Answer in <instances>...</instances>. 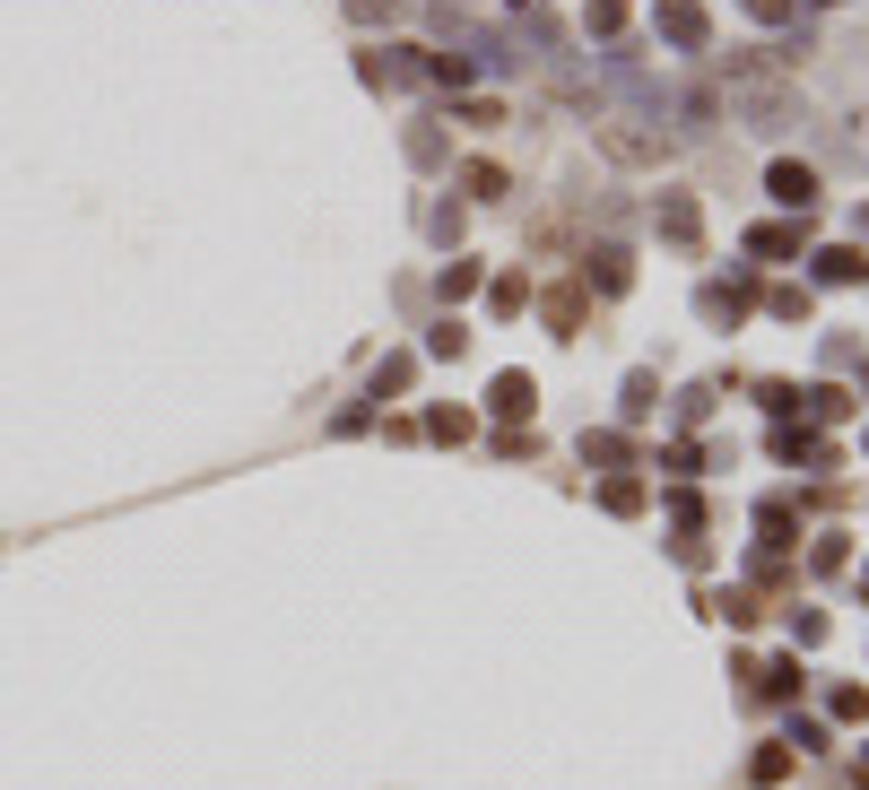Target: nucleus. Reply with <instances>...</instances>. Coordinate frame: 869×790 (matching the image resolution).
<instances>
[{
  "label": "nucleus",
  "instance_id": "f257e3e1",
  "mask_svg": "<svg viewBox=\"0 0 869 790\" xmlns=\"http://www.w3.org/2000/svg\"><path fill=\"white\" fill-rule=\"evenodd\" d=\"M601 148H609V157H626V165L661 157V139H643V130H618V122H601Z\"/></svg>",
  "mask_w": 869,
  "mask_h": 790
},
{
  "label": "nucleus",
  "instance_id": "7ed1b4c3",
  "mask_svg": "<svg viewBox=\"0 0 869 790\" xmlns=\"http://www.w3.org/2000/svg\"><path fill=\"white\" fill-rule=\"evenodd\" d=\"M661 26H670L678 44H705V18H696V9H661Z\"/></svg>",
  "mask_w": 869,
  "mask_h": 790
},
{
  "label": "nucleus",
  "instance_id": "f03ea898",
  "mask_svg": "<svg viewBox=\"0 0 869 790\" xmlns=\"http://www.w3.org/2000/svg\"><path fill=\"white\" fill-rule=\"evenodd\" d=\"M774 201L809 209V201H817V174H809V165H774Z\"/></svg>",
  "mask_w": 869,
  "mask_h": 790
}]
</instances>
